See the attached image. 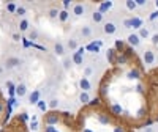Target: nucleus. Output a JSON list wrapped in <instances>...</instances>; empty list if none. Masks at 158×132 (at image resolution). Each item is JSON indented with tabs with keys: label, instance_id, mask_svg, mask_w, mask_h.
<instances>
[{
	"label": "nucleus",
	"instance_id": "f257e3e1",
	"mask_svg": "<svg viewBox=\"0 0 158 132\" xmlns=\"http://www.w3.org/2000/svg\"><path fill=\"white\" fill-rule=\"evenodd\" d=\"M89 10H90L89 3H85V2H76L71 6V14L74 17H82V16H85L89 13Z\"/></svg>",
	"mask_w": 158,
	"mask_h": 132
},
{
	"label": "nucleus",
	"instance_id": "f03ea898",
	"mask_svg": "<svg viewBox=\"0 0 158 132\" xmlns=\"http://www.w3.org/2000/svg\"><path fill=\"white\" fill-rule=\"evenodd\" d=\"M101 32L106 35V36H112L118 32V22L115 19H109V21H104L103 22V27H101Z\"/></svg>",
	"mask_w": 158,
	"mask_h": 132
},
{
	"label": "nucleus",
	"instance_id": "7ed1b4c3",
	"mask_svg": "<svg viewBox=\"0 0 158 132\" xmlns=\"http://www.w3.org/2000/svg\"><path fill=\"white\" fill-rule=\"evenodd\" d=\"M142 61H144V64L147 66V68H150V66H153L155 64V61H156V55H155V50L153 49H144L142 50Z\"/></svg>",
	"mask_w": 158,
	"mask_h": 132
},
{
	"label": "nucleus",
	"instance_id": "20e7f679",
	"mask_svg": "<svg viewBox=\"0 0 158 132\" xmlns=\"http://www.w3.org/2000/svg\"><path fill=\"white\" fill-rule=\"evenodd\" d=\"M94 33H95V29H94V25H92L90 22L82 24L81 27H79V30H77V35L81 38H85V39H90L92 36H94Z\"/></svg>",
	"mask_w": 158,
	"mask_h": 132
},
{
	"label": "nucleus",
	"instance_id": "39448f33",
	"mask_svg": "<svg viewBox=\"0 0 158 132\" xmlns=\"http://www.w3.org/2000/svg\"><path fill=\"white\" fill-rule=\"evenodd\" d=\"M3 68H5V71H11V69H16V68H19V66L21 64H24V61L19 58V57H15V55H13V57H8L3 63Z\"/></svg>",
	"mask_w": 158,
	"mask_h": 132
},
{
	"label": "nucleus",
	"instance_id": "423d86ee",
	"mask_svg": "<svg viewBox=\"0 0 158 132\" xmlns=\"http://www.w3.org/2000/svg\"><path fill=\"white\" fill-rule=\"evenodd\" d=\"M71 61L73 64H77V66H82L85 63V49L79 46L76 52H73V55H71Z\"/></svg>",
	"mask_w": 158,
	"mask_h": 132
},
{
	"label": "nucleus",
	"instance_id": "0eeeda50",
	"mask_svg": "<svg viewBox=\"0 0 158 132\" xmlns=\"http://www.w3.org/2000/svg\"><path fill=\"white\" fill-rule=\"evenodd\" d=\"M125 43L131 47V49H136V47H139L141 46V38L138 36V33L136 32H130L128 35H127V39H125Z\"/></svg>",
	"mask_w": 158,
	"mask_h": 132
},
{
	"label": "nucleus",
	"instance_id": "6e6552de",
	"mask_svg": "<svg viewBox=\"0 0 158 132\" xmlns=\"http://www.w3.org/2000/svg\"><path fill=\"white\" fill-rule=\"evenodd\" d=\"M65 47H67V50L70 49L71 52H76L77 47H79V36L77 35H71L67 39V43H65Z\"/></svg>",
	"mask_w": 158,
	"mask_h": 132
},
{
	"label": "nucleus",
	"instance_id": "1a4fd4ad",
	"mask_svg": "<svg viewBox=\"0 0 158 132\" xmlns=\"http://www.w3.org/2000/svg\"><path fill=\"white\" fill-rule=\"evenodd\" d=\"M15 95H16L19 99L24 98V96H27V95H29V87H27V83H25V82H19V83L16 85Z\"/></svg>",
	"mask_w": 158,
	"mask_h": 132
},
{
	"label": "nucleus",
	"instance_id": "9d476101",
	"mask_svg": "<svg viewBox=\"0 0 158 132\" xmlns=\"http://www.w3.org/2000/svg\"><path fill=\"white\" fill-rule=\"evenodd\" d=\"M52 50H54V54H56L57 57H62V58H63L65 55H67V47H65V43L59 41V39L54 43V49H52Z\"/></svg>",
	"mask_w": 158,
	"mask_h": 132
},
{
	"label": "nucleus",
	"instance_id": "9b49d317",
	"mask_svg": "<svg viewBox=\"0 0 158 132\" xmlns=\"http://www.w3.org/2000/svg\"><path fill=\"white\" fill-rule=\"evenodd\" d=\"M30 27H32V24H30V21L27 17L19 19V22H18V32L19 33H27L30 30Z\"/></svg>",
	"mask_w": 158,
	"mask_h": 132
},
{
	"label": "nucleus",
	"instance_id": "f8f14e48",
	"mask_svg": "<svg viewBox=\"0 0 158 132\" xmlns=\"http://www.w3.org/2000/svg\"><path fill=\"white\" fill-rule=\"evenodd\" d=\"M103 22H104V14H101L97 10L90 13V24L92 25H98V24H103Z\"/></svg>",
	"mask_w": 158,
	"mask_h": 132
},
{
	"label": "nucleus",
	"instance_id": "ddd939ff",
	"mask_svg": "<svg viewBox=\"0 0 158 132\" xmlns=\"http://www.w3.org/2000/svg\"><path fill=\"white\" fill-rule=\"evenodd\" d=\"M79 88H81V91L90 93V91L94 90V85H92V82L89 80L87 77H81V79H79Z\"/></svg>",
	"mask_w": 158,
	"mask_h": 132
},
{
	"label": "nucleus",
	"instance_id": "4468645a",
	"mask_svg": "<svg viewBox=\"0 0 158 132\" xmlns=\"http://www.w3.org/2000/svg\"><path fill=\"white\" fill-rule=\"evenodd\" d=\"M136 33H138V36L141 38V41H142V39H150V36H152V29L147 27V25H144V27H141Z\"/></svg>",
	"mask_w": 158,
	"mask_h": 132
},
{
	"label": "nucleus",
	"instance_id": "2eb2a0df",
	"mask_svg": "<svg viewBox=\"0 0 158 132\" xmlns=\"http://www.w3.org/2000/svg\"><path fill=\"white\" fill-rule=\"evenodd\" d=\"M59 121H60V116H59L57 113H48L46 118H44L46 126H54V124H57Z\"/></svg>",
	"mask_w": 158,
	"mask_h": 132
},
{
	"label": "nucleus",
	"instance_id": "dca6fc26",
	"mask_svg": "<svg viewBox=\"0 0 158 132\" xmlns=\"http://www.w3.org/2000/svg\"><path fill=\"white\" fill-rule=\"evenodd\" d=\"M29 98H27V101H29V104H33V105H36V102L41 99V91L40 90H33L32 93H29L27 95Z\"/></svg>",
	"mask_w": 158,
	"mask_h": 132
},
{
	"label": "nucleus",
	"instance_id": "f3484780",
	"mask_svg": "<svg viewBox=\"0 0 158 132\" xmlns=\"http://www.w3.org/2000/svg\"><path fill=\"white\" fill-rule=\"evenodd\" d=\"M114 6V3L112 2H100L98 3V10L97 11H100L101 14H108V11H111V8Z\"/></svg>",
	"mask_w": 158,
	"mask_h": 132
},
{
	"label": "nucleus",
	"instance_id": "a211bd4d",
	"mask_svg": "<svg viewBox=\"0 0 158 132\" xmlns=\"http://www.w3.org/2000/svg\"><path fill=\"white\" fill-rule=\"evenodd\" d=\"M130 21H131V27L136 29V30H139L141 27H144V19L141 16H131Z\"/></svg>",
	"mask_w": 158,
	"mask_h": 132
},
{
	"label": "nucleus",
	"instance_id": "6ab92c4d",
	"mask_svg": "<svg viewBox=\"0 0 158 132\" xmlns=\"http://www.w3.org/2000/svg\"><path fill=\"white\" fill-rule=\"evenodd\" d=\"M97 120H98V123H100V124H103V126H108V124H111V123H112L111 116H109V115H106V113H98V115H97Z\"/></svg>",
	"mask_w": 158,
	"mask_h": 132
},
{
	"label": "nucleus",
	"instance_id": "aec40b11",
	"mask_svg": "<svg viewBox=\"0 0 158 132\" xmlns=\"http://www.w3.org/2000/svg\"><path fill=\"white\" fill-rule=\"evenodd\" d=\"M127 79H130V80H138V79H141V71L138 68H131L127 72Z\"/></svg>",
	"mask_w": 158,
	"mask_h": 132
},
{
	"label": "nucleus",
	"instance_id": "412c9836",
	"mask_svg": "<svg viewBox=\"0 0 158 132\" xmlns=\"http://www.w3.org/2000/svg\"><path fill=\"white\" fill-rule=\"evenodd\" d=\"M62 68H63V71H71L73 61H71V57H70V55H65V57L62 58Z\"/></svg>",
	"mask_w": 158,
	"mask_h": 132
},
{
	"label": "nucleus",
	"instance_id": "4be33fe9",
	"mask_svg": "<svg viewBox=\"0 0 158 132\" xmlns=\"http://www.w3.org/2000/svg\"><path fill=\"white\" fill-rule=\"evenodd\" d=\"M27 5H24V3H18V8H16V13H15V14L16 16H19L21 19L22 17H25V16H27Z\"/></svg>",
	"mask_w": 158,
	"mask_h": 132
},
{
	"label": "nucleus",
	"instance_id": "5701e85b",
	"mask_svg": "<svg viewBox=\"0 0 158 132\" xmlns=\"http://www.w3.org/2000/svg\"><path fill=\"white\" fill-rule=\"evenodd\" d=\"M59 107H60V101H59V98L52 96V98L48 101V109H51V110H57Z\"/></svg>",
	"mask_w": 158,
	"mask_h": 132
},
{
	"label": "nucleus",
	"instance_id": "b1692460",
	"mask_svg": "<svg viewBox=\"0 0 158 132\" xmlns=\"http://www.w3.org/2000/svg\"><path fill=\"white\" fill-rule=\"evenodd\" d=\"M82 72H84V76H82V77H87V79H89V77H92V76L95 74V64H92V63H90V64H85Z\"/></svg>",
	"mask_w": 158,
	"mask_h": 132
},
{
	"label": "nucleus",
	"instance_id": "393cba45",
	"mask_svg": "<svg viewBox=\"0 0 158 132\" xmlns=\"http://www.w3.org/2000/svg\"><path fill=\"white\" fill-rule=\"evenodd\" d=\"M77 101H79V104L87 105V104H89V101H90V95H89V93H85V91H81V93L77 95Z\"/></svg>",
	"mask_w": 158,
	"mask_h": 132
},
{
	"label": "nucleus",
	"instance_id": "a878e982",
	"mask_svg": "<svg viewBox=\"0 0 158 132\" xmlns=\"http://www.w3.org/2000/svg\"><path fill=\"white\" fill-rule=\"evenodd\" d=\"M59 21H60L62 24H67V22L70 21V11L60 10V11H59Z\"/></svg>",
	"mask_w": 158,
	"mask_h": 132
},
{
	"label": "nucleus",
	"instance_id": "bb28decb",
	"mask_svg": "<svg viewBox=\"0 0 158 132\" xmlns=\"http://www.w3.org/2000/svg\"><path fill=\"white\" fill-rule=\"evenodd\" d=\"M36 109H38V112H41V113H46L49 109H48V101L46 99H40L38 102H36Z\"/></svg>",
	"mask_w": 158,
	"mask_h": 132
},
{
	"label": "nucleus",
	"instance_id": "cd10ccee",
	"mask_svg": "<svg viewBox=\"0 0 158 132\" xmlns=\"http://www.w3.org/2000/svg\"><path fill=\"white\" fill-rule=\"evenodd\" d=\"M27 33H29V39H30V43H32V44H33V41H38L40 33H38V30H36L35 27H30V30H29Z\"/></svg>",
	"mask_w": 158,
	"mask_h": 132
},
{
	"label": "nucleus",
	"instance_id": "c85d7f7f",
	"mask_svg": "<svg viewBox=\"0 0 158 132\" xmlns=\"http://www.w3.org/2000/svg\"><path fill=\"white\" fill-rule=\"evenodd\" d=\"M59 8H49V11H48V17L51 19V21H57L59 19Z\"/></svg>",
	"mask_w": 158,
	"mask_h": 132
},
{
	"label": "nucleus",
	"instance_id": "c756f323",
	"mask_svg": "<svg viewBox=\"0 0 158 132\" xmlns=\"http://www.w3.org/2000/svg\"><path fill=\"white\" fill-rule=\"evenodd\" d=\"M111 112H112V115H115V116H120V115L123 113V109H122L120 104H112V105H111Z\"/></svg>",
	"mask_w": 158,
	"mask_h": 132
},
{
	"label": "nucleus",
	"instance_id": "7c9ffc66",
	"mask_svg": "<svg viewBox=\"0 0 158 132\" xmlns=\"http://www.w3.org/2000/svg\"><path fill=\"white\" fill-rule=\"evenodd\" d=\"M125 41L123 39H115V47H114V50L115 52H125Z\"/></svg>",
	"mask_w": 158,
	"mask_h": 132
},
{
	"label": "nucleus",
	"instance_id": "2f4dec72",
	"mask_svg": "<svg viewBox=\"0 0 158 132\" xmlns=\"http://www.w3.org/2000/svg\"><path fill=\"white\" fill-rule=\"evenodd\" d=\"M106 60H108V63H114L115 61V50L114 49H108L106 50Z\"/></svg>",
	"mask_w": 158,
	"mask_h": 132
},
{
	"label": "nucleus",
	"instance_id": "473e14b6",
	"mask_svg": "<svg viewBox=\"0 0 158 132\" xmlns=\"http://www.w3.org/2000/svg\"><path fill=\"white\" fill-rule=\"evenodd\" d=\"M89 107H100L101 105V98L100 96H97V98H90V101H89Z\"/></svg>",
	"mask_w": 158,
	"mask_h": 132
},
{
	"label": "nucleus",
	"instance_id": "72a5a7b5",
	"mask_svg": "<svg viewBox=\"0 0 158 132\" xmlns=\"http://www.w3.org/2000/svg\"><path fill=\"white\" fill-rule=\"evenodd\" d=\"M100 95L101 96H108L109 95V85L106 83V82H103L101 85H100ZM100 96V98H101Z\"/></svg>",
	"mask_w": 158,
	"mask_h": 132
},
{
	"label": "nucleus",
	"instance_id": "f704fd0d",
	"mask_svg": "<svg viewBox=\"0 0 158 132\" xmlns=\"http://www.w3.org/2000/svg\"><path fill=\"white\" fill-rule=\"evenodd\" d=\"M125 8L128 11H136L138 10V5H136L135 0H127V2H125Z\"/></svg>",
	"mask_w": 158,
	"mask_h": 132
},
{
	"label": "nucleus",
	"instance_id": "c9c22d12",
	"mask_svg": "<svg viewBox=\"0 0 158 132\" xmlns=\"http://www.w3.org/2000/svg\"><path fill=\"white\" fill-rule=\"evenodd\" d=\"M114 63H117V64H125V63H128V55H125V54H120V55H117L115 57V61Z\"/></svg>",
	"mask_w": 158,
	"mask_h": 132
},
{
	"label": "nucleus",
	"instance_id": "e433bc0d",
	"mask_svg": "<svg viewBox=\"0 0 158 132\" xmlns=\"http://www.w3.org/2000/svg\"><path fill=\"white\" fill-rule=\"evenodd\" d=\"M16 8H18V3L16 2H8L6 3V11L11 13V14H15V13H16Z\"/></svg>",
	"mask_w": 158,
	"mask_h": 132
},
{
	"label": "nucleus",
	"instance_id": "4c0bfd02",
	"mask_svg": "<svg viewBox=\"0 0 158 132\" xmlns=\"http://www.w3.org/2000/svg\"><path fill=\"white\" fill-rule=\"evenodd\" d=\"M62 6H63V10L70 11V8L73 6V2H71V0H62Z\"/></svg>",
	"mask_w": 158,
	"mask_h": 132
},
{
	"label": "nucleus",
	"instance_id": "58836bf2",
	"mask_svg": "<svg viewBox=\"0 0 158 132\" xmlns=\"http://www.w3.org/2000/svg\"><path fill=\"white\" fill-rule=\"evenodd\" d=\"M135 2H136L138 8H147V6H149V2H147V0H135Z\"/></svg>",
	"mask_w": 158,
	"mask_h": 132
},
{
	"label": "nucleus",
	"instance_id": "ea45409f",
	"mask_svg": "<svg viewBox=\"0 0 158 132\" xmlns=\"http://www.w3.org/2000/svg\"><path fill=\"white\" fill-rule=\"evenodd\" d=\"M122 25H123V29H125V30H131V29H133V27H131V21H130V17L123 19Z\"/></svg>",
	"mask_w": 158,
	"mask_h": 132
},
{
	"label": "nucleus",
	"instance_id": "a19ab883",
	"mask_svg": "<svg viewBox=\"0 0 158 132\" xmlns=\"http://www.w3.org/2000/svg\"><path fill=\"white\" fill-rule=\"evenodd\" d=\"M149 21H150V22H156V21H158V10H155V11H152V13H150Z\"/></svg>",
	"mask_w": 158,
	"mask_h": 132
},
{
	"label": "nucleus",
	"instance_id": "79ce46f5",
	"mask_svg": "<svg viewBox=\"0 0 158 132\" xmlns=\"http://www.w3.org/2000/svg\"><path fill=\"white\" fill-rule=\"evenodd\" d=\"M150 39H152V44H158V32H155V33H152V36H150Z\"/></svg>",
	"mask_w": 158,
	"mask_h": 132
},
{
	"label": "nucleus",
	"instance_id": "37998d69",
	"mask_svg": "<svg viewBox=\"0 0 158 132\" xmlns=\"http://www.w3.org/2000/svg\"><path fill=\"white\" fill-rule=\"evenodd\" d=\"M112 132H127V129H125L123 126H114Z\"/></svg>",
	"mask_w": 158,
	"mask_h": 132
},
{
	"label": "nucleus",
	"instance_id": "c03bdc74",
	"mask_svg": "<svg viewBox=\"0 0 158 132\" xmlns=\"http://www.w3.org/2000/svg\"><path fill=\"white\" fill-rule=\"evenodd\" d=\"M44 132H59L56 126H46L44 127Z\"/></svg>",
	"mask_w": 158,
	"mask_h": 132
},
{
	"label": "nucleus",
	"instance_id": "a18cd8bd",
	"mask_svg": "<svg viewBox=\"0 0 158 132\" xmlns=\"http://www.w3.org/2000/svg\"><path fill=\"white\" fill-rule=\"evenodd\" d=\"M11 38H13V41H21V33H13Z\"/></svg>",
	"mask_w": 158,
	"mask_h": 132
},
{
	"label": "nucleus",
	"instance_id": "49530a36",
	"mask_svg": "<svg viewBox=\"0 0 158 132\" xmlns=\"http://www.w3.org/2000/svg\"><path fill=\"white\" fill-rule=\"evenodd\" d=\"M30 127H32V130H36V129H38V121H33V123L30 124Z\"/></svg>",
	"mask_w": 158,
	"mask_h": 132
},
{
	"label": "nucleus",
	"instance_id": "de8ad7c7",
	"mask_svg": "<svg viewBox=\"0 0 158 132\" xmlns=\"http://www.w3.org/2000/svg\"><path fill=\"white\" fill-rule=\"evenodd\" d=\"M144 113H146V109H141V110L138 112V116H144Z\"/></svg>",
	"mask_w": 158,
	"mask_h": 132
},
{
	"label": "nucleus",
	"instance_id": "09e8293b",
	"mask_svg": "<svg viewBox=\"0 0 158 132\" xmlns=\"http://www.w3.org/2000/svg\"><path fill=\"white\" fill-rule=\"evenodd\" d=\"M142 132H153V127H146V129H142Z\"/></svg>",
	"mask_w": 158,
	"mask_h": 132
},
{
	"label": "nucleus",
	"instance_id": "8fccbe9b",
	"mask_svg": "<svg viewBox=\"0 0 158 132\" xmlns=\"http://www.w3.org/2000/svg\"><path fill=\"white\" fill-rule=\"evenodd\" d=\"M3 72H5V68H3V64H2V63H0V76H2Z\"/></svg>",
	"mask_w": 158,
	"mask_h": 132
},
{
	"label": "nucleus",
	"instance_id": "3c124183",
	"mask_svg": "<svg viewBox=\"0 0 158 132\" xmlns=\"http://www.w3.org/2000/svg\"><path fill=\"white\" fill-rule=\"evenodd\" d=\"M62 115H63L65 118H70V116H71V113H70V112H63Z\"/></svg>",
	"mask_w": 158,
	"mask_h": 132
},
{
	"label": "nucleus",
	"instance_id": "603ef678",
	"mask_svg": "<svg viewBox=\"0 0 158 132\" xmlns=\"http://www.w3.org/2000/svg\"><path fill=\"white\" fill-rule=\"evenodd\" d=\"M3 110H5V105L0 102V113H3Z\"/></svg>",
	"mask_w": 158,
	"mask_h": 132
},
{
	"label": "nucleus",
	"instance_id": "864d4df0",
	"mask_svg": "<svg viewBox=\"0 0 158 132\" xmlns=\"http://www.w3.org/2000/svg\"><path fill=\"white\" fill-rule=\"evenodd\" d=\"M82 132H94V130L89 129V127H84V129H82Z\"/></svg>",
	"mask_w": 158,
	"mask_h": 132
},
{
	"label": "nucleus",
	"instance_id": "5fc2aeb1",
	"mask_svg": "<svg viewBox=\"0 0 158 132\" xmlns=\"http://www.w3.org/2000/svg\"><path fill=\"white\" fill-rule=\"evenodd\" d=\"M155 6H156V8H158V0H156V2H155Z\"/></svg>",
	"mask_w": 158,
	"mask_h": 132
},
{
	"label": "nucleus",
	"instance_id": "6e6d98bb",
	"mask_svg": "<svg viewBox=\"0 0 158 132\" xmlns=\"http://www.w3.org/2000/svg\"><path fill=\"white\" fill-rule=\"evenodd\" d=\"M156 121H158V118H156Z\"/></svg>",
	"mask_w": 158,
	"mask_h": 132
},
{
	"label": "nucleus",
	"instance_id": "4d7b16f0",
	"mask_svg": "<svg viewBox=\"0 0 158 132\" xmlns=\"http://www.w3.org/2000/svg\"><path fill=\"white\" fill-rule=\"evenodd\" d=\"M156 22H158V21H156Z\"/></svg>",
	"mask_w": 158,
	"mask_h": 132
}]
</instances>
